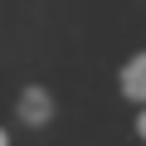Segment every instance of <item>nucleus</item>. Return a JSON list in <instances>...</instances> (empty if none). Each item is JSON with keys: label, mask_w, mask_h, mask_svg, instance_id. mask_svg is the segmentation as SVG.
<instances>
[{"label": "nucleus", "mask_w": 146, "mask_h": 146, "mask_svg": "<svg viewBox=\"0 0 146 146\" xmlns=\"http://www.w3.org/2000/svg\"><path fill=\"white\" fill-rule=\"evenodd\" d=\"M15 117H20V127H49L54 122V93L44 83H29L15 98Z\"/></svg>", "instance_id": "obj_1"}, {"label": "nucleus", "mask_w": 146, "mask_h": 146, "mask_svg": "<svg viewBox=\"0 0 146 146\" xmlns=\"http://www.w3.org/2000/svg\"><path fill=\"white\" fill-rule=\"evenodd\" d=\"M117 83H122V98H127V102H141V107H146V49L122 63Z\"/></svg>", "instance_id": "obj_2"}, {"label": "nucleus", "mask_w": 146, "mask_h": 146, "mask_svg": "<svg viewBox=\"0 0 146 146\" xmlns=\"http://www.w3.org/2000/svg\"><path fill=\"white\" fill-rule=\"evenodd\" d=\"M136 131H141V141H146V107H141V117H136Z\"/></svg>", "instance_id": "obj_3"}, {"label": "nucleus", "mask_w": 146, "mask_h": 146, "mask_svg": "<svg viewBox=\"0 0 146 146\" xmlns=\"http://www.w3.org/2000/svg\"><path fill=\"white\" fill-rule=\"evenodd\" d=\"M0 146H10V131H5V127H0Z\"/></svg>", "instance_id": "obj_4"}]
</instances>
